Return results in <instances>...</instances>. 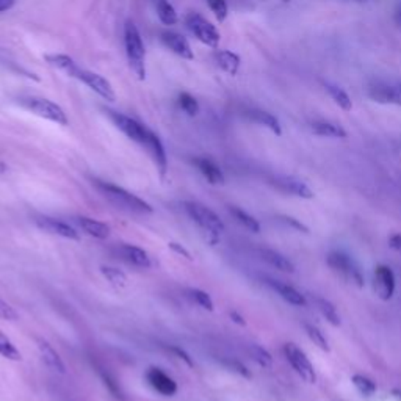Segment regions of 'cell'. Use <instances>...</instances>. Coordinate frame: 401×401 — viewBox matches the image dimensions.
Returning a JSON list of instances; mask_svg holds the SVG:
<instances>
[{"label": "cell", "mask_w": 401, "mask_h": 401, "mask_svg": "<svg viewBox=\"0 0 401 401\" xmlns=\"http://www.w3.org/2000/svg\"><path fill=\"white\" fill-rule=\"evenodd\" d=\"M183 209H185L190 218L201 227L202 234H206L207 241L216 243L220 235L226 231L225 223L220 220V216L216 215L213 210L202 206V204L195 201H185L183 202Z\"/></svg>", "instance_id": "7a4b0ae2"}, {"label": "cell", "mask_w": 401, "mask_h": 401, "mask_svg": "<svg viewBox=\"0 0 401 401\" xmlns=\"http://www.w3.org/2000/svg\"><path fill=\"white\" fill-rule=\"evenodd\" d=\"M144 148L148 149L149 155L153 157V160L155 163L157 169L160 171V174L165 176L168 171L167 153H165V148H163L162 140L153 132V130H149V135H148V140H146V144H144Z\"/></svg>", "instance_id": "e0dca14e"}, {"label": "cell", "mask_w": 401, "mask_h": 401, "mask_svg": "<svg viewBox=\"0 0 401 401\" xmlns=\"http://www.w3.org/2000/svg\"><path fill=\"white\" fill-rule=\"evenodd\" d=\"M351 381L354 387H356L364 397H372L374 395V392H377V383H373L370 378L364 377V374H354Z\"/></svg>", "instance_id": "d6a6232c"}, {"label": "cell", "mask_w": 401, "mask_h": 401, "mask_svg": "<svg viewBox=\"0 0 401 401\" xmlns=\"http://www.w3.org/2000/svg\"><path fill=\"white\" fill-rule=\"evenodd\" d=\"M314 302L317 309L320 311V314L323 315V317L330 321L332 326H340V315L337 312V309L334 307V304L331 301H328L326 298H320V297H314Z\"/></svg>", "instance_id": "83f0119b"}, {"label": "cell", "mask_w": 401, "mask_h": 401, "mask_svg": "<svg viewBox=\"0 0 401 401\" xmlns=\"http://www.w3.org/2000/svg\"><path fill=\"white\" fill-rule=\"evenodd\" d=\"M273 183L281 190V192H284V193L295 195V196H298V198H302V199H312L314 198L312 190L309 188L304 182L297 179V177L279 176V177H276Z\"/></svg>", "instance_id": "5bb4252c"}, {"label": "cell", "mask_w": 401, "mask_h": 401, "mask_svg": "<svg viewBox=\"0 0 401 401\" xmlns=\"http://www.w3.org/2000/svg\"><path fill=\"white\" fill-rule=\"evenodd\" d=\"M185 293L190 300L196 302L198 306H201L202 309H206V311H213V301L207 292L201 290V288H187Z\"/></svg>", "instance_id": "1f68e13d"}, {"label": "cell", "mask_w": 401, "mask_h": 401, "mask_svg": "<svg viewBox=\"0 0 401 401\" xmlns=\"http://www.w3.org/2000/svg\"><path fill=\"white\" fill-rule=\"evenodd\" d=\"M0 318L6 321H16L19 320V314L15 307L8 304L5 300L0 298Z\"/></svg>", "instance_id": "f35d334b"}, {"label": "cell", "mask_w": 401, "mask_h": 401, "mask_svg": "<svg viewBox=\"0 0 401 401\" xmlns=\"http://www.w3.org/2000/svg\"><path fill=\"white\" fill-rule=\"evenodd\" d=\"M389 245L391 248L395 249V251L401 253V234H392L389 237Z\"/></svg>", "instance_id": "ee69618b"}, {"label": "cell", "mask_w": 401, "mask_h": 401, "mask_svg": "<svg viewBox=\"0 0 401 401\" xmlns=\"http://www.w3.org/2000/svg\"><path fill=\"white\" fill-rule=\"evenodd\" d=\"M124 44H126V55L130 69L140 80H144L146 78V50H144L140 31L130 21L124 29Z\"/></svg>", "instance_id": "3957f363"}, {"label": "cell", "mask_w": 401, "mask_h": 401, "mask_svg": "<svg viewBox=\"0 0 401 401\" xmlns=\"http://www.w3.org/2000/svg\"><path fill=\"white\" fill-rule=\"evenodd\" d=\"M245 115L249 121L259 124V126L262 127H267L268 130H272L274 135H278V136L282 135V126H281L279 120L274 115L269 113V111L251 108V110H248Z\"/></svg>", "instance_id": "44dd1931"}, {"label": "cell", "mask_w": 401, "mask_h": 401, "mask_svg": "<svg viewBox=\"0 0 401 401\" xmlns=\"http://www.w3.org/2000/svg\"><path fill=\"white\" fill-rule=\"evenodd\" d=\"M325 90L328 91V94L331 96V99L339 105V107L344 111H351L353 110V101L351 97L348 96L346 91L344 88H340L339 85H334L330 82H325Z\"/></svg>", "instance_id": "484cf974"}, {"label": "cell", "mask_w": 401, "mask_h": 401, "mask_svg": "<svg viewBox=\"0 0 401 401\" xmlns=\"http://www.w3.org/2000/svg\"><path fill=\"white\" fill-rule=\"evenodd\" d=\"M168 246L173 249V251L176 253V254H179V255H182V258H185V259H188V260H192L193 258H192V254H190V251L188 249H185L183 248L182 245H179V243H176V241H169L168 243Z\"/></svg>", "instance_id": "7bdbcfd3"}, {"label": "cell", "mask_w": 401, "mask_h": 401, "mask_svg": "<svg viewBox=\"0 0 401 401\" xmlns=\"http://www.w3.org/2000/svg\"><path fill=\"white\" fill-rule=\"evenodd\" d=\"M185 22L188 30L192 31L198 41L209 45V48L212 49H218L221 35L212 22H209L206 17H202L198 13H190L185 19Z\"/></svg>", "instance_id": "8992f818"}, {"label": "cell", "mask_w": 401, "mask_h": 401, "mask_svg": "<svg viewBox=\"0 0 401 401\" xmlns=\"http://www.w3.org/2000/svg\"><path fill=\"white\" fill-rule=\"evenodd\" d=\"M21 104L34 115L43 118V120L55 122L58 126H68L69 121L66 113L55 102L44 99V97H27V99L21 101Z\"/></svg>", "instance_id": "5b68a950"}, {"label": "cell", "mask_w": 401, "mask_h": 401, "mask_svg": "<svg viewBox=\"0 0 401 401\" xmlns=\"http://www.w3.org/2000/svg\"><path fill=\"white\" fill-rule=\"evenodd\" d=\"M265 281H267V284L272 287L274 292H278V295H279L281 298H284L288 302V304L301 306V307H304L307 304L304 295H301L295 287L288 286V284H284V282H281V281L269 279V278H267Z\"/></svg>", "instance_id": "ffe728a7"}, {"label": "cell", "mask_w": 401, "mask_h": 401, "mask_svg": "<svg viewBox=\"0 0 401 401\" xmlns=\"http://www.w3.org/2000/svg\"><path fill=\"white\" fill-rule=\"evenodd\" d=\"M209 8L212 10V13L216 17L218 22H225L226 17L229 15V8H227V2L226 0H207Z\"/></svg>", "instance_id": "74e56055"}, {"label": "cell", "mask_w": 401, "mask_h": 401, "mask_svg": "<svg viewBox=\"0 0 401 401\" xmlns=\"http://www.w3.org/2000/svg\"><path fill=\"white\" fill-rule=\"evenodd\" d=\"M36 346L39 350V354H41L43 363L48 365L50 370L62 374L66 373V365H64L62 356L57 353L55 348L52 346L48 340L43 337H36Z\"/></svg>", "instance_id": "2e32d148"}, {"label": "cell", "mask_w": 401, "mask_h": 401, "mask_svg": "<svg viewBox=\"0 0 401 401\" xmlns=\"http://www.w3.org/2000/svg\"><path fill=\"white\" fill-rule=\"evenodd\" d=\"M304 330H306V332L309 335V339H311L314 344L320 348V350L330 351V345H328V340L323 335V332H321L317 326L311 325V323H304Z\"/></svg>", "instance_id": "e575fe53"}, {"label": "cell", "mask_w": 401, "mask_h": 401, "mask_svg": "<svg viewBox=\"0 0 401 401\" xmlns=\"http://www.w3.org/2000/svg\"><path fill=\"white\" fill-rule=\"evenodd\" d=\"M36 226L49 234L63 237V239L76 241L80 240V234L77 232V229H74L71 225H68V223H64L62 220L50 218V216H41V218H36Z\"/></svg>", "instance_id": "7c38bea8"}, {"label": "cell", "mask_w": 401, "mask_h": 401, "mask_svg": "<svg viewBox=\"0 0 401 401\" xmlns=\"http://www.w3.org/2000/svg\"><path fill=\"white\" fill-rule=\"evenodd\" d=\"M76 223L85 234L93 237V239L107 240L110 237V226L99 220L90 218V216H77Z\"/></svg>", "instance_id": "d6986e66"}, {"label": "cell", "mask_w": 401, "mask_h": 401, "mask_svg": "<svg viewBox=\"0 0 401 401\" xmlns=\"http://www.w3.org/2000/svg\"><path fill=\"white\" fill-rule=\"evenodd\" d=\"M397 88H398V91H400V96H401V83H400V85H397Z\"/></svg>", "instance_id": "681fc988"}, {"label": "cell", "mask_w": 401, "mask_h": 401, "mask_svg": "<svg viewBox=\"0 0 401 401\" xmlns=\"http://www.w3.org/2000/svg\"><path fill=\"white\" fill-rule=\"evenodd\" d=\"M107 115L124 135L130 138L132 141L141 144V146L144 148V144H146V140H148V135H149V129L146 126H143L141 122H138L136 120H134V118L120 113V111L107 110Z\"/></svg>", "instance_id": "ba28073f"}, {"label": "cell", "mask_w": 401, "mask_h": 401, "mask_svg": "<svg viewBox=\"0 0 401 401\" xmlns=\"http://www.w3.org/2000/svg\"><path fill=\"white\" fill-rule=\"evenodd\" d=\"M97 372H99L101 379L104 381L105 387H107L111 395H113L116 400H124V392L121 389L120 383H118V381L113 377H111V374L107 370H105V368L99 367V370H97Z\"/></svg>", "instance_id": "836d02e7"}, {"label": "cell", "mask_w": 401, "mask_h": 401, "mask_svg": "<svg viewBox=\"0 0 401 401\" xmlns=\"http://www.w3.org/2000/svg\"><path fill=\"white\" fill-rule=\"evenodd\" d=\"M168 350L173 353V354H176L177 358H179L181 360H183V363H185L188 367H193L195 364H193V360H192V358L188 356V353H185L182 350V348H179V346H176V345H173V346H169Z\"/></svg>", "instance_id": "b9f144b4"}, {"label": "cell", "mask_w": 401, "mask_h": 401, "mask_svg": "<svg viewBox=\"0 0 401 401\" xmlns=\"http://www.w3.org/2000/svg\"><path fill=\"white\" fill-rule=\"evenodd\" d=\"M118 254H120L121 259L126 260L127 264L134 265L136 268L148 269V268H150V265H153L149 254L140 246L129 245V243H122V245L118 246Z\"/></svg>", "instance_id": "9a60e30c"}, {"label": "cell", "mask_w": 401, "mask_h": 401, "mask_svg": "<svg viewBox=\"0 0 401 401\" xmlns=\"http://www.w3.org/2000/svg\"><path fill=\"white\" fill-rule=\"evenodd\" d=\"M0 356L8 360H22V354L17 350L16 345L13 344L8 335L0 331Z\"/></svg>", "instance_id": "f546056e"}, {"label": "cell", "mask_w": 401, "mask_h": 401, "mask_svg": "<svg viewBox=\"0 0 401 401\" xmlns=\"http://www.w3.org/2000/svg\"><path fill=\"white\" fill-rule=\"evenodd\" d=\"M328 265H330L335 273H339L342 278L353 282V284H356L358 287H364V274L350 255L340 251H334L328 255Z\"/></svg>", "instance_id": "52a82bcc"}, {"label": "cell", "mask_w": 401, "mask_h": 401, "mask_svg": "<svg viewBox=\"0 0 401 401\" xmlns=\"http://www.w3.org/2000/svg\"><path fill=\"white\" fill-rule=\"evenodd\" d=\"M193 163L196 165V168L199 169V173L206 177L210 183H213V185H221V183H225V174H223V171L213 160L207 159V157H198V159L193 160Z\"/></svg>", "instance_id": "603a6c76"}, {"label": "cell", "mask_w": 401, "mask_h": 401, "mask_svg": "<svg viewBox=\"0 0 401 401\" xmlns=\"http://www.w3.org/2000/svg\"><path fill=\"white\" fill-rule=\"evenodd\" d=\"M15 6V0H0V13H5Z\"/></svg>", "instance_id": "f6af8a7d"}, {"label": "cell", "mask_w": 401, "mask_h": 401, "mask_svg": "<svg viewBox=\"0 0 401 401\" xmlns=\"http://www.w3.org/2000/svg\"><path fill=\"white\" fill-rule=\"evenodd\" d=\"M223 364H225L227 368H231V370L237 372L239 374H241V377H245V378H251V373H249L248 368L243 365L241 363H239V360H235V359H225L223 360Z\"/></svg>", "instance_id": "ab89813d"}, {"label": "cell", "mask_w": 401, "mask_h": 401, "mask_svg": "<svg viewBox=\"0 0 401 401\" xmlns=\"http://www.w3.org/2000/svg\"><path fill=\"white\" fill-rule=\"evenodd\" d=\"M311 130L318 136H326V138H346V130L339 126V124L331 122V121H325V120H318L311 122Z\"/></svg>", "instance_id": "d4e9b609"}, {"label": "cell", "mask_w": 401, "mask_h": 401, "mask_svg": "<svg viewBox=\"0 0 401 401\" xmlns=\"http://www.w3.org/2000/svg\"><path fill=\"white\" fill-rule=\"evenodd\" d=\"M397 397L401 400V392H397Z\"/></svg>", "instance_id": "f907efd6"}, {"label": "cell", "mask_w": 401, "mask_h": 401, "mask_svg": "<svg viewBox=\"0 0 401 401\" xmlns=\"http://www.w3.org/2000/svg\"><path fill=\"white\" fill-rule=\"evenodd\" d=\"M281 220L287 223V225H290L293 229H297V231L302 232V234H309V227L306 225H302V223L297 218H293V216H288V215H282Z\"/></svg>", "instance_id": "60d3db41"}, {"label": "cell", "mask_w": 401, "mask_h": 401, "mask_svg": "<svg viewBox=\"0 0 401 401\" xmlns=\"http://www.w3.org/2000/svg\"><path fill=\"white\" fill-rule=\"evenodd\" d=\"M273 2H279V3H288L290 0H273Z\"/></svg>", "instance_id": "c3c4849f"}, {"label": "cell", "mask_w": 401, "mask_h": 401, "mask_svg": "<svg viewBox=\"0 0 401 401\" xmlns=\"http://www.w3.org/2000/svg\"><path fill=\"white\" fill-rule=\"evenodd\" d=\"M259 254H260V258L267 262V264L274 267L276 269H279V272L295 273V265L292 264V260H288L286 255L274 251V249H268V248L259 249Z\"/></svg>", "instance_id": "cb8c5ba5"}, {"label": "cell", "mask_w": 401, "mask_h": 401, "mask_svg": "<svg viewBox=\"0 0 401 401\" xmlns=\"http://www.w3.org/2000/svg\"><path fill=\"white\" fill-rule=\"evenodd\" d=\"M96 187L101 190L104 196L116 204L118 207H121L124 210H129V212H136V213H153L154 209L150 204H148L144 199L138 198L136 195L127 192L126 188L118 187L115 183L104 182V181H94Z\"/></svg>", "instance_id": "277c9868"}, {"label": "cell", "mask_w": 401, "mask_h": 401, "mask_svg": "<svg viewBox=\"0 0 401 401\" xmlns=\"http://www.w3.org/2000/svg\"><path fill=\"white\" fill-rule=\"evenodd\" d=\"M213 58L216 64H218V68L221 71H225L226 74L229 76H237L239 74V69H240V64L241 60L240 57L235 54L232 50H227V49H216Z\"/></svg>", "instance_id": "7402d4cb"}, {"label": "cell", "mask_w": 401, "mask_h": 401, "mask_svg": "<svg viewBox=\"0 0 401 401\" xmlns=\"http://www.w3.org/2000/svg\"><path fill=\"white\" fill-rule=\"evenodd\" d=\"M146 379L155 392L163 397H173L177 392V383L159 367H150L146 373Z\"/></svg>", "instance_id": "30bf717a"}, {"label": "cell", "mask_w": 401, "mask_h": 401, "mask_svg": "<svg viewBox=\"0 0 401 401\" xmlns=\"http://www.w3.org/2000/svg\"><path fill=\"white\" fill-rule=\"evenodd\" d=\"M368 96L370 99L378 102V104H384V105H401V96L397 87H392V85H386V83H377L372 85L368 88Z\"/></svg>", "instance_id": "ac0fdd59"}, {"label": "cell", "mask_w": 401, "mask_h": 401, "mask_svg": "<svg viewBox=\"0 0 401 401\" xmlns=\"http://www.w3.org/2000/svg\"><path fill=\"white\" fill-rule=\"evenodd\" d=\"M229 213H231L234 218L240 223L241 226H245L248 231H251V232H260V225H259V221L254 218V216L249 215L248 212H245V210L240 209V207H237V206H231L229 207Z\"/></svg>", "instance_id": "f1b7e54d"}, {"label": "cell", "mask_w": 401, "mask_h": 401, "mask_svg": "<svg viewBox=\"0 0 401 401\" xmlns=\"http://www.w3.org/2000/svg\"><path fill=\"white\" fill-rule=\"evenodd\" d=\"M101 273L104 274V278L107 279L111 284L116 287H124L127 284V276L120 268L115 267H108V265H102L101 267Z\"/></svg>", "instance_id": "4dcf8cb0"}, {"label": "cell", "mask_w": 401, "mask_h": 401, "mask_svg": "<svg viewBox=\"0 0 401 401\" xmlns=\"http://www.w3.org/2000/svg\"><path fill=\"white\" fill-rule=\"evenodd\" d=\"M284 354L288 363L293 367V370L297 372L306 383L309 384L317 383V373L314 370V365L311 364V360L306 356V353L302 351L300 346H297L295 344H286Z\"/></svg>", "instance_id": "9c48e42d"}, {"label": "cell", "mask_w": 401, "mask_h": 401, "mask_svg": "<svg viewBox=\"0 0 401 401\" xmlns=\"http://www.w3.org/2000/svg\"><path fill=\"white\" fill-rule=\"evenodd\" d=\"M162 43L167 45V48L176 54L177 57L183 58V60H193L195 54L190 43L187 41L185 36H182L181 34H176V31H162Z\"/></svg>", "instance_id": "4fadbf2b"}, {"label": "cell", "mask_w": 401, "mask_h": 401, "mask_svg": "<svg viewBox=\"0 0 401 401\" xmlns=\"http://www.w3.org/2000/svg\"><path fill=\"white\" fill-rule=\"evenodd\" d=\"M44 60L50 64L52 68H55L58 71L64 72V74L76 78V80L82 82L83 85H87L90 90H93L96 94H99L102 99L113 102L116 99L115 90L111 87V83L107 78L102 77L97 72L88 71L74 62V58H71L66 54H48L44 55Z\"/></svg>", "instance_id": "6da1fadb"}, {"label": "cell", "mask_w": 401, "mask_h": 401, "mask_svg": "<svg viewBox=\"0 0 401 401\" xmlns=\"http://www.w3.org/2000/svg\"><path fill=\"white\" fill-rule=\"evenodd\" d=\"M231 318L235 321V323H239V325H241V326H245V325H246L245 318H243L241 315H239L237 312H231Z\"/></svg>", "instance_id": "bcb514c9"}, {"label": "cell", "mask_w": 401, "mask_h": 401, "mask_svg": "<svg viewBox=\"0 0 401 401\" xmlns=\"http://www.w3.org/2000/svg\"><path fill=\"white\" fill-rule=\"evenodd\" d=\"M374 290L379 295L381 300L389 301L395 292V274L386 265H379L374 268Z\"/></svg>", "instance_id": "8fae6325"}, {"label": "cell", "mask_w": 401, "mask_h": 401, "mask_svg": "<svg viewBox=\"0 0 401 401\" xmlns=\"http://www.w3.org/2000/svg\"><path fill=\"white\" fill-rule=\"evenodd\" d=\"M395 24L398 25V27H401V2H400L398 8L395 11Z\"/></svg>", "instance_id": "7dc6e473"}, {"label": "cell", "mask_w": 401, "mask_h": 401, "mask_svg": "<svg viewBox=\"0 0 401 401\" xmlns=\"http://www.w3.org/2000/svg\"><path fill=\"white\" fill-rule=\"evenodd\" d=\"M157 16L165 25H174L177 22V13L169 0H153Z\"/></svg>", "instance_id": "4316f807"}, {"label": "cell", "mask_w": 401, "mask_h": 401, "mask_svg": "<svg viewBox=\"0 0 401 401\" xmlns=\"http://www.w3.org/2000/svg\"><path fill=\"white\" fill-rule=\"evenodd\" d=\"M249 354H251V358L262 367H272L273 364L272 354H269L264 346L253 344L251 346H249Z\"/></svg>", "instance_id": "d590c367"}, {"label": "cell", "mask_w": 401, "mask_h": 401, "mask_svg": "<svg viewBox=\"0 0 401 401\" xmlns=\"http://www.w3.org/2000/svg\"><path fill=\"white\" fill-rule=\"evenodd\" d=\"M179 107L185 111L188 116H196L199 113V104L192 94L181 93L179 94Z\"/></svg>", "instance_id": "8d00e7d4"}]
</instances>
